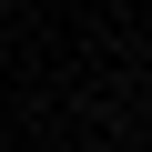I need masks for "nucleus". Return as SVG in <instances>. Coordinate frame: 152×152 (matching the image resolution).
Listing matches in <instances>:
<instances>
[]
</instances>
